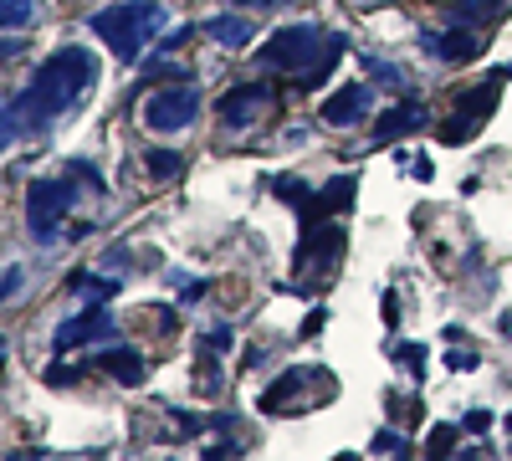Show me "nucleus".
Segmentation results:
<instances>
[{
	"mask_svg": "<svg viewBox=\"0 0 512 461\" xmlns=\"http://www.w3.org/2000/svg\"><path fill=\"white\" fill-rule=\"evenodd\" d=\"M241 6H272V0H241Z\"/></svg>",
	"mask_w": 512,
	"mask_h": 461,
	"instance_id": "nucleus-28",
	"label": "nucleus"
},
{
	"mask_svg": "<svg viewBox=\"0 0 512 461\" xmlns=\"http://www.w3.org/2000/svg\"><path fill=\"white\" fill-rule=\"evenodd\" d=\"M16 287H21V272L11 267L6 277H0V303H6V298H11V292H16Z\"/></svg>",
	"mask_w": 512,
	"mask_h": 461,
	"instance_id": "nucleus-23",
	"label": "nucleus"
},
{
	"mask_svg": "<svg viewBox=\"0 0 512 461\" xmlns=\"http://www.w3.org/2000/svg\"><path fill=\"white\" fill-rule=\"evenodd\" d=\"M67 205H72V185L67 180H31V190H26V226H31V236L52 241L57 221L67 216Z\"/></svg>",
	"mask_w": 512,
	"mask_h": 461,
	"instance_id": "nucleus-4",
	"label": "nucleus"
},
{
	"mask_svg": "<svg viewBox=\"0 0 512 461\" xmlns=\"http://www.w3.org/2000/svg\"><path fill=\"white\" fill-rule=\"evenodd\" d=\"M364 108H369V88H338V93H328V103H323V123H359L364 118Z\"/></svg>",
	"mask_w": 512,
	"mask_h": 461,
	"instance_id": "nucleus-10",
	"label": "nucleus"
},
{
	"mask_svg": "<svg viewBox=\"0 0 512 461\" xmlns=\"http://www.w3.org/2000/svg\"><path fill=\"white\" fill-rule=\"evenodd\" d=\"M205 36H210V41H221V47H246L256 31H251L246 16H216V21H205Z\"/></svg>",
	"mask_w": 512,
	"mask_h": 461,
	"instance_id": "nucleus-13",
	"label": "nucleus"
},
{
	"mask_svg": "<svg viewBox=\"0 0 512 461\" xmlns=\"http://www.w3.org/2000/svg\"><path fill=\"white\" fill-rule=\"evenodd\" d=\"M344 52V36H323L318 26H287L267 41L262 67H282V72H303V88L323 82Z\"/></svg>",
	"mask_w": 512,
	"mask_h": 461,
	"instance_id": "nucleus-2",
	"label": "nucleus"
},
{
	"mask_svg": "<svg viewBox=\"0 0 512 461\" xmlns=\"http://www.w3.org/2000/svg\"><path fill=\"white\" fill-rule=\"evenodd\" d=\"M425 451H431V456L456 451V426H436V431H431V441H425Z\"/></svg>",
	"mask_w": 512,
	"mask_h": 461,
	"instance_id": "nucleus-19",
	"label": "nucleus"
},
{
	"mask_svg": "<svg viewBox=\"0 0 512 461\" xmlns=\"http://www.w3.org/2000/svg\"><path fill=\"white\" fill-rule=\"evenodd\" d=\"M492 108H497V82H487V88H466V98L456 103V118L441 123L436 139H441V144H466V139H472V129H477Z\"/></svg>",
	"mask_w": 512,
	"mask_h": 461,
	"instance_id": "nucleus-6",
	"label": "nucleus"
},
{
	"mask_svg": "<svg viewBox=\"0 0 512 461\" xmlns=\"http://www.w3.org/2000/svg\"><path fill=\"white\" fill-rule=\"evenodd\" d=\"M144 170H149L154 180H180L185 159H180L175 149H149V154H144Z\"/></svg>",
	"mask_w": 512,
	"mask_h": 461,
	"instance_id": "nucleus-14",
	"label": "nucleus"
},
{
	"mask_svg": "<svg viewBox=\"0 0 512 461\" xmlns=\"http://www.w3.org/2000/svg\"><path fill=\"white\" fill-rule=\"evenodd\" d=\"M164 21H169V11L159 6V0H118V6L93 16V31L108 41V52L118 62H139L144 47L164 31Z\"/></svg>",
	"mask_w": 512,
	"mask_h": 461,
	"instance_id": "nucleus-3",
	"label": "nucleus"
},
{
	"mask_svg": "<svg viewBox=\"0 0 512 461\" xmlns=\"http://www.w3.org/2000/svg\"><path fill=\"white\" fill-rule=\"evenodd\" d=\"M21 129H26L21 108H16V103H11V108H0V149H6V144H11V139H16Z\"/></svg>",
	"mask_w": 512,
	"mask_h": 461,
	"instance_id": "nucleus-18",
	"label": "nucleus"
},
{
	"mask_svg": "<svg viewBox=\"0 0 512 461\" xmlns=\"http://www.w3.org/2000/svg\"><path fill=\"white\" fill-rule=\"evenodd\" d=\"M262 88H231L226 98H221V118L226 123H251L256 113H262Z\"/></svg>",
	"mask_w": 512,
	"mask_h": 461,
	"instance_id": "nucleus-12",
	"label": "nucleus"
},
{
	"mask_svg": "<svg viewBox=\"0 0 512 461\" xmlns=\"http://www.w3.org/2000/svg\"><path fill=\"white\" fill-rule=\"evenodd\" d=\"M200 113V93L195 88H164V93H149V103H144V123L154 134H175V129H185V123Z\"/></svg>",
	"mask_w": 512,
	"mask_h": 461,
	"instance_id": "nucleus-5",
	"label": "nucleus"
},
{
	"mask_svg": "<svg viewBox=\"0 0 512 461\" xmlns=\"http://www.w3.org/2000/svg\"><path fill=\"white\" fill-rule=\"evenodd\" d=\"M31 21V0H0V31H16Z\"/></svg>",
	"mask_w": 512,
	"mask_h": 461,
	"instance_id": "nucleus-17",
	"label": "nucleus"
},
{
	"mask_svg": "<svg viewBox=\"0 0 512 461\" xmlns=\"http://www.w3.org/2000/svg\"><path fill=\"white\" fill-rule=\"evenodd\" d=\"M0 369H6V349H0Z\"/></svg>",
	"mask_w": 512,
	"mask_h": 461,
	"instance_id": "nucleus-29",
	"label": "nucleus"
},
{
	"mask_svg": "<svg viewBox=\"0 0 512 461\" xmlns=\"http://www.w3.org/2000/svg\"><path fill=\"white\" fill-rule=\"evenodd\" d=\"M210 349H216V354H221V349H231V333H226V328H216V333H210Z\"/></svg>",
	"mask_w": 512,
	"mask_h": 461,
	"instance_id": "nucleus-26",
	"label": "nucleus"
},
{
	"mask_svg": "<svg viewBox=\"0 0 512 461\" xmlns=\"http://www.w3.org/2000/svg\"><path fill=\"white\" fill-rule=\"evenodd\" d=\"M420 123H425V108H420V103H395V108H384V113L374 118V139L390 144V139H400V134H415Z\"/></svg>",
	"mask_w": 512,
	"mask_h": 461,
	"instance_id": "nucleus-8",
	"label": "nucleus"
},
{
	"mask_svg": "<svg viewBox=\"0 0 512 461\" xmlns=\"http://www.w3.org/2000/svg\"><path fill=\"white\" fill-rule=\"evenodd\" d=\"M349 200H354V175H338V180H333V185L318 195V205H323L328 216H333V211H344Z\"/></svg>",
	"mask_w": 512,
	"mask_h": 461,
	"instance_id": "nucleus-15",
	"label": "nucleus"
},
{
	"mask_svg": "<svg viewBox=\"0 0 512 461\" xmlns=\"http://www.w3.org/2000/svg\"><path fill=\"white\" fill-rule=\"evenodd\" d=\"M195 390H205V395H216V390H221L216 364H205V359H200V369H195Z\"/></svg>",
	"mask_w": 512,
	"mask_h": 461,
	"instance_id": "nucleus-20",
	"label": "nucleus"
},
{
	"mask_svg": "<svg viewBox=\"0 0 512 461\" xmlns=\"http://www.w3.org/2000/svg\"><path fill=\"white\" fill-rule=\"evenodd\" d=\"M72 292H88V303H108L113 292H118V282H103V277H93V272H77V277H72Z\"/></svg>",
	"mask_w": 512,
	"mask_h": 461,
	"instance_id": "nucleus-16",
	"label": "nucleus"
},
{
	"mask_svg": "<svg viewBox=\"0 0 512 461\" xmlns=\"http://www.w3.org/2000/svg\"><path fill=\"white\" fill-rule=\"evenodd\" d=\"M374 451H410V441H400L395 431H379L374 436Z\"/></svg>",
	"mask_w": 512,
	"mask_h": 461,
	"instance_id": "nucleus-21",
	"label": "nucleus"
},
{
	"mask_svg": "<svg viewBox=\"0 0 512 461\" xmlns=\"http://www.w3.org/2000/svg\"><path fill=\"white\" fill-rule=\"evenodd\" d=\"M425 52L441 62H472L477 57V36L472 31H431L425 36Z\"/></svg>",
	"mask_w": 512,
	"mask_h": 461,
	"instance_id": "nucleus-9",
	"label": "nucleus"
},
{
	"mask_svg": "<svg viewBox=\"0 0 512 461\" xmlns=\"http://www.w3.org/2000/svg\"><path fill=\"white\" fill-rule=\"evenodd\" d=\"M93 369L113 374L118 385H144V359H139L134 349H103V354L93 359Z\"/></svg>",
	"mask_w": 512,
	"mask_h": 461,
	"instance_id": "nucleus-11",
	"label": "nucleus"
},
{
	"mask_svg": "<svg viewBox=\"0 0 512 461\" xmlns=\"http://www.w3.org/2000/svg\"><path fill=\"white\" fill-rule=\"evenodd\" d=\"M93 82H98V62L93 52H82V47H62L52 52L47 62H41L26 82V93H21V118H26V129H36V123H47L67 108H77L82 98L93 93Z\"/></svg>",
	"mask_w": 512,
	"mask_h": 461,
	"instance_id": "nucleus-1",
	"label": "nucleus"
},
{
	"mask_svg": "<svg viewBox=\"0 0 512 461\" xmlns=\"http://www.w3.org/2000/svg\"><path fill=\"white\" fill-rule=\"evenodd\" d=\"M113 333V318H108V308L103 303H88V313L82 318H67L62 328H57V354H67V349H77V344H88V339H108Z\"/></svg>",
	"mask_w": 512,
	"mask_h": 461,
	"instance_id": "nucleus-7",
	"label": "nucleus"
},
{
	"mask_svg": "<svg viewBox=\"0 0 512 461\" xmlns=\"http://www.w3.org/2000/svg\"><path fill=\"white\" fill-rule=\"evenodd\" d=\"M21 47H16V41H0V62H6V57H16Z\"/></svg>",
	"mask_w": 512,
	"mask_h": 461,
	"instance_id": "nucleus-27",
	"label": "nucleus"
},
{
	"mask_svg": "<svg viewBox=\"0 0 512 461\" xmlns=\"http://www.w3.org/2000/svg\"><path fill=\"white\" fill-rule=\"evenodd\" d=\"M395 359H400V364H410V369H420V364H425V354H420L415 344H410V349H395Z\"/></svg>",
	"mask_w": 512,
	"mask_h": 461,
	"instance_id": "nucleus-24",
	"label": "nucleus"
},
{
	"mask_svg": "<svg viewBox=\"0 0 512 461\" xmlns=\"http://www.w3.org/2000/svg\"><path fill=\"white\" fill-rule=\"evenodd\" d=\"M323 323H328V313H323V308H313V313L303 318V339H313V333H323Z\"/></svg>",
	"mask_w": 512,
	"mask_h": 461,
	"instance_id": "nucleus-22",
	"label": "nucleus"
},
{
	"mask_svg": "<svg viewBox=\"0 0 512 461\" xmlns=\"http://www.w3.org/2000/svg\"><path fill=\"white\" fill-rule=\"evenodd\" d=\"M487 426H492L487 410H472V415H466V431H487Z\"/></svg>",
	"mask_w": 512,
	"mask_h": 461,
	"instance_id": "nucleus-25",
	"label": "nucleus"
}]
</instances>
